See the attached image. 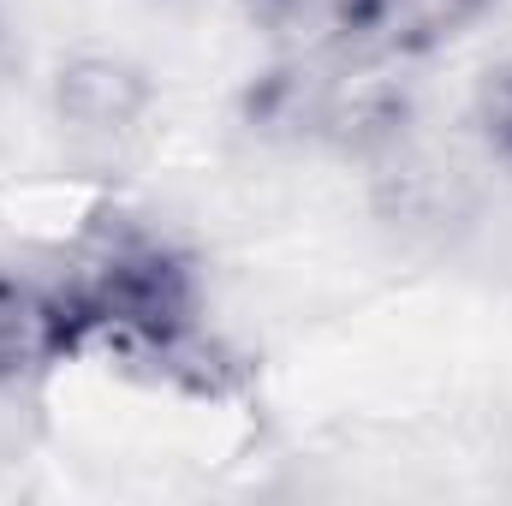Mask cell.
<instances>
[{
	"label": "cell",
	"mask_w": 512,
	"mask_h": 506,
	"mask_svg": "<svg viewBox=\"0 0 512 506\" xmlns=\"http://www.w3.org/2000/svg\"><path fill=\"white\" fill-rule=\"evenodd\" d=\"M60 286L84 322V352L108 346L120 364H143L167 387L227 393L233 358L203 328L197 262L137 215H90L84 239L66 256Z\"/></svg>",
	"instance_id": "obj_1"
},
{
	"label": "cell",
	"mask_w": 512,
	"mask_h": 506,
	"mask_svg": "<svg viewBox=\"0 0 512 506\" xmlns=\"http://www.w3.org/2000/svg\"><path fill=\"white\" fill-rule=\"evenodd\" d=\"M245 120L262 137L334 143L364 155L405 131V96L382 78H352V54H286L245 90Z\"/></svg>",
	"instance_id": "obj_2"
},
{
	"label": "cell",
	"mask_w": 512,
	"mask_h": 506,
	"mask_svg": "<svg viewBox=\"0 0 512 506\" xmlns=\"http://www.w3.org/2000/svg\"><path fill=\"white\" fill-rule=\"evenodd\" d=\"M66 358H84V322L60 274L54 280L0 274V387H24L60 370Z\"/></svg>",
	"instance_id": "obj_3"
},
{
	"label": "cell",
	"mask_w": 512,
	"mask_h": 506,
	"mask_svg": "<svg viewBox=\"0 0 512 506\" xmlns=\"http://www.w3.org/2000/svg\"><path fill=\"white\" fill-rule=\"evenodd\" d=\"M501 0H358L352 54L358 60H417L459 42Z\"/></svg>",
	"instance_id": "obj_4"
},
{
	"label": "cell",
	"mask_w": 512,
	"mask_h": 506,
	"mask_svg": "<svg viewBox=\"0 0 512 506\" xmlns=\"http://www.w3.org/2000/svg\"><path fill=\"white\" fill-rule=\"evenodd\" d=\"M54 108H60V126L72 137L114 143V137H131L137 120L149 114V84H143V72H131L126 60L84 54V60L60 66Z\"/></svg>",
	"instance_id": "obj_5"
},
{
	"label": "cell",
	"mask_w": 512,
	"mask_h": 506,
	"mask_svg": "<svg viewBox=\"0 0 512 506\" xmlns=\"http://www.w3.org/2000/svg\"><path fill=\"white\" fill-rule=\"evenodd\" d=\"M251 18L286 54H352L358 0H251Z\"/></svg>",
	"instance_id": "obj_6"
},
{
	"label": "cell",
	"mask_w": 512,
	"mask_h": 506,
	"mask_svg": "<svg viewBox=\"0 0 512 506\" xmlns=\"http://www.w3.org/2000/svg\"><path fill=\"white\" fill-rule=\"evenodd\" d=\"M477 131L495 149V161L512 167V60L489 66L483 84H477Z\"/></svg>",
	"instance_id": "obj_7"
},
{
	"label": "cell",
	"mask_w": 512,
	"mask_h": 506,
	"mask_svg": "<svg viewBox=\"0 0 512 506\" xmlns=\"http://www.w3.org/2000/svg\"><path fill=\"white\" fill-rule=\"evenodd\" d=\"M12 54H18V48H12V24H6V12H0V78H6V66H12Z\"/></svg>",
	"instance_id": "obj_8"
}]
</instances>
